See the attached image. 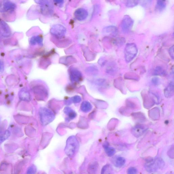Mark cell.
Listing matches in <instances>:
<instances>
[{
    "label": "cell",
    "instance_id": "1",
    "mask_svg": "<svg viewBox=\"0 0 174 174\" xmlns=\"http://www.w3.org/2000/svg\"><path fill=\"white\" fill-rule=\"evenodd\" d=\"M164 165V160L161 158H157L147 160L145 164V168L148 172L153 173L161 169Z\"/></svg>",
    "mask_w": 174,
    "mask_h": 174
},
{
    "label": "cell",
    "instance_id": "2",
    "mask_svg": "<svg viewBox=\"0 0 174 174\" xmlns=\"http://www.w3.org/2000/svg\"><path fill=\"white\" fill-rule=\"evenodd\" d=\"M79 148V143L75 137H71L69 138L66 142L65 149L66 154L69 157H71L74 155Z\"/></svg>",
    "mask_w": 174,
    "mask_h": 174
},
{
    "label": "cell",
    "instance_id": "3",
    "mask_svg": "<svg viewBox=\"0 0 174 174\" xmlns=\"http://www.w3.org/2000/svg\"><path fill=\"white\" fill-rule=\"evenodd\" d=\"M124 57L128 63L130 62L135 58L138 53L137 45L134 43L127 44L124 50Z\"/></svg>",
    "mask_w": 174,
    "mask_h": 174
},
{
    "label": "cell",
    "instance_id": "4",
    "mask_svg": "<svg viewBox=\"0 0 174 174\" xmlns=\"http://www.w3.org/2000/svg\"><path fill=\"white\" fill-rule=\"evenodd\" d=\"M40 113L41 122L44 125L48 124L54 119V115L47 109L42 108Z\"/></svg>",
    "mask_w": 174,
    "mask_h": 174
},
{
    "label": "cell",
    "instance_id": "5",
    "mask_svg": "<svg viewBox=\"0 0 174 174\" xmlns=\"http://www.w3.org/2000/svg\"><path fill=\"white\" fill-rule=\"evenodd\" d=\"M133 21L131 18L128 15H125L123 19L121 26L122 32L124 33L128 32L132 28Z\"/></svg>",
    "mask_w": 174,
    "mask_h": 174
},
{
    "label": "cell",
    "instance_id": "6",
    "mask_svg": "<svg viewBox=\"0 0 174 174\" xmlns=\"http://www.w3.org/2000/svg\"><path fill=\"white\" fill-rule=\"evenodd\" d=\"M50 32L55 36L57 37L62 38L65 35L66 29L63 26L58 24L52 27L51 29Z\"/></svg>",
    "mask_w": 174,
    "mask_h": 174
},
{
    "label": "cell",
    "instance_id": "7",
    "mask_svg": "<svg viewBox=\"0 0 174 174\" xmlns=\"http://www.w3.org/2000/svg\"><path fill=\"white\" fill-rule=\"evenodd\" d=\"M146 130V128L143 125L137 124L133 127L131 129V132L136 137H141Z\"/></svg>",
    "mask_w": 174,
    "mask_h": 174
},
{
    "label": "cell",
    "instance_id": "8",
    "mask_svg": "<svg viewBox=\"0 0 174 174\" xmlns=\"http://www.w3.org/2000/svg\"><path fill=\"white\" fill-rule=\"evenodd\" d=\"M70 76L71 81L75 82L81 81L82 78L81 73L75 68L71 69L70 70Z\"/></svg>",
    "mask_w": 174,
    "mask_h": 174
},
{
    "label": "cell",
    "instance_id": "9",
    "mask_svg": "<svg viewBox=\"0 0 174 174\" xmlns=\"http://www.w3.org/2000/svg\"><path fill=\"white\" fill-rule=\"evenodd\" d=\"M88 15L87 11L83 8H79L75 11L74 15L75 18L80 21L86 19Z\"/></svg>",
    "mask_w": 174,
    "mask_h": 174
},
{
    "label": "cell",
    "instance_id": "10",
    "mask_svg": "<svg viewBox=\"0 0 174 174\" xmlns=\"http://www.w3.org/2000/svg\"><path fill=\"white\" fill-rule=\"evenodd\" d=\"M174 82L171 81L164 90V94L165 97L167 98H170L172 97L174 94Z\"/></svg>",
    "mask_w": 174,
    "mask_h": 174
},
{
    "label": "cell",
    "instance_id": "11",
    "mask_svg": "<svg viewBox=\"0 0 174 174\" xmlns=\"http://www.w3.org/2000/svg\"><path fill=\"white\" fill-rule=\"evenodd\" d=\"M149 117L154 120H157L160 116L159 109L157 108H153L149 111Z\"/></svg>",
    "mask_w": 174,
    "mask_h": 174
},
{
    "label": "cell",
    "instance_id": "12",
    "mask_svg": "<svg viewBox=\"0 0 174 174\" xmlns=\"http://www.w3.org/2000/svg\"><path fill=\"white\" fill-rule=\"evenodd\" d=\"M105 151L109 157H111L115 155L116 152L115 149L113 147L109 146L108 144L106 143L104 145Z\"/></svg>",
    "mask_w": 174,
    "mask_h": 174
},
{
    "label": "cell",
    "instance_id": "13",
    "mask_svg": "<svg viewBox=\"0 0 174 174\" xmlns=\"http://www.w3.org/2000/svg\"><path fill=\"white\" fill-rule=\"evenodd\" d=\"M166 7V0H157L156 8L160 12L163 10Z\"/></svg>",
    "mask_w": 174,
    "mask_h": 174
},
{
    "label": "cell",
    "instance_id": "14",
    "mask_svg": "<svg viewBox=\"0 0 174 174\" xmlns=\"http://www.w3.org/2000/svg\"><path fill=\"white\" fill-rule=\"evenodd\" d=\"M132 116L135 120L139 122H145L146 120L145 117L141 113H134L132 114Z\"/></svg>",
    "mask_w": 174,
    "mask_h": 174
},
{
    "label": "cell",
    "instance_id": "15",
    "mask_svg": "<svg viewBox=\"0 0 174 174\" xmlns=\"http://www.w3.org/2000/svg\"><path fill=\"white\" fill-rule=\"evenodd\" d=\"M105 32L111 35L115 36L118 33V29L116 27L114 26H110L107 27L105 29Z\"/></svg>",
    "mask_w": 174,
    "mask_h": 174
},
{
    "label": "cell",
    "instance_id": "16",
    "mask_svg": "<svg viewBox=\"0 0 174 174\" xmlns=\"http://www.w3.org/2000/svg\"><path fill=\"white\" fill-rule=\"evenodd\" d=\"M126 162V160L122 157H119L116 158L115 160V166L117 167H121L123 166Z\"/></svg>",
    "mask_w": 174,
    "mask_h": 174
},
{
    "label": "cell",
    "instance_id": "17",
    "mask_svg": "<svg viewBox=\"0 0 174 174\" xmlns=\"http://www.w3.org/2000/svg\"><path fill=\"white\" fill-rule=\"evenodd\" d=\"M20 97L23 100H29L30 99V93L26 89H23L20 91Z\"/></svg>",
    "mask_w": 174,
    "mask_h": 174
},
{
    "label": "cell",
    "instance_id": "18",
    "mask_svg": "<svg viewBox=\"0 0 174 174\" xmlns=\"http://www.w3.org/2000/svg\"><path fill=\"white\" fill-rule=\"evenodd\" d=\"M91 108L92 106L88 102L84 101L81 104V109L84 112H88L91 110Z\"/></svg>",
    "mask_w": 174,
    "mask_h": 174
},
{
    "label": "cell",
    "instance_id": "19",
    "mask_svg": "<svg viewBox=\"0 0 174 174\" xmlns=\"http://www.w3.org/2000/svg\"><path fill=\"white\" fill-rule=\"evenodd\" d=\"M65 112L68 115L69 117L71 119H73L75 117L76 114L74 111L70 108H66L65 109Z\"/></svg>",
    "mask_w": 174,
    "mask_h": 174
},
{
    "label": "cell",
    "instance_id": "20",
    "mask_svg": "<svg viewBox=\"0 0 174 174\" xmlns=\"http://www.w3.org/2000/svg\"><path fill=\"white\" fill-rule=\"evenodd\" d=\"M126 5L128 7H133L137 6L139 0H126Z\"/></svg>",
    "mask_w": 174,
    "mask_h": 174
},
{
    "label": "cell",
    "instance_id": "21",
    "mask_svg": "<svg viewBox=\"0 0 174 174\" xmlns=\"http://www.w3.org/2000/svg\"><path fill=\"white\" fill-rule=\"evenodd\" d=\"M43 42L42 38L40 36L33 37L31 40V43L32 45H35L36 44H42Z\"/></svg>",
    "mask_w": 174,
    "mask_h": 174
},
{
    "label": "cell",
    "instance_id": "22",
    "mask_svg": "<svg viewBox=\"0 0 174 174\" xmlns=\"http://www.w3.org/2000/svg\"><path fill=\"white\" fill-rule=\"evenodd\" d=\"M112 171V168L110 165H106L102 168L101 174H109L111 173Z\"/></svg>",
    "mask_w": 174,
    "mask_h": 174
},
{
    "label": "cell",
    "instance_id": "23",
    "mask_svg": "<svg viewBox=\"0 0 174 174\" xmlns=\"http://www.w3.org/2000/svg\"><path fill=\"white\" fill-rule=\"evenodd\" d=\"M165 73L164 69L160 66L157 67L154 71V74L155 75H161L164 74Z\"/></svg>",
    "mask_w": 174,
    "mask_h": 174
},
{
    "label": "cell",
    "instance_id": "24",
    "mask_svg": "<svg viewBox=\"0 0 174 174\" xmlns=\"http://www.w3.org/2000/svg\"><path fill=\"white\" fill-rule=\"evenodd\" d=\"M153 0H139L141 5L145 8H147L150 6L152 3Z\"/></svg>",
    "mask_w": 174,
    "mask_h": 174
},
{
    "label": "cell",
    "instance_id": "25",
    "mask_svg": "<svg viewBox=\"0 0 174 174\" xmlns=\"http://www.w3.org/2000/svg\"><path fill=\"white\" fill-rule=\"evenodd\" d=\"M126 105L128 108L130 109H134L136 108V104L132 101H128L126 102Z\"/></svg>",
    "mask_w": 174,
    "mask_h": 174
},
{
    "label": "cell",
    "instance_id": "26",
    "mask_svg": "<svg viewBox=\"0 0 174 174\" xmlns=\"http://www.w3.org/2000/svg\"><path fill=\"white\" fill-rule=\"evenodd\" d=\"M137 173V168L134 167H130L128 169L127 171V173L129 174H135Z\"/></svg>",
    "mask_w": 174,
    "mask_h": 174
},
{
    "label": "cell",
    "instance_id": "27",
    "mask_svg": "<svg viewBox=\"0 0 174 174\" xmlns=\"http://www.w3.org/2000/svg\"><path fill=\"white\" fill-rule=\"evenodd\" d=\"M115 43L117 45H121L124 43V40L123 38H119L116 40Z\"/></svg>",
    "mask_w": 174,
    "mask_h": 174
},
{
    "label": "cell",
    "instance_id": "28",
    "mask_svg": "<svg viewBox=\"0 0 174 174\" xmlns=\"http://www.w3.org/2000/svg\"><path fill=\"white\" fill-rule=\"evenodd\" d=\"M152 82L155 85H158L160 83V80L157 77H154L152 79Z\"/></svg>",
    "mask_w": 174,
    "mask_h": 174
},
{
    "label": "cell",
    "instance_id": "29",
    "mask_svg": "<svg viewBox=\"0 0 174 174\" xmlns=\"http://www.w3.org/2000/svg\"><path fill=\"white\" fill-rule=\"evenodd\" d=\"M173 146L169 149L168 152V155L170 158H174V147Z\"/></svg>",
    "mask_w": 174,
    "mask_h": 174
},
{
    "label": "cell",
    "instance_id": "30",
    "mask_svg": "<svg viewBox=\"0 0 174 174\" xmlns=\"http://www.w3.org/2000/svg\"><path fill=\"white\" fill-rule=\"evenodd\" d=\"M72 100L74 103H78L81 101V99L80 96H77L72 98Z\"/></svg>",
    "mask_w": 174,
    "mask_h": 174
},
{
    "label": "cell",
    "instance_id": "31",
    "mask_svg": "<svg viewBox=\"0 0 174 174\" xmlns=\"http://www.w3.org/2000/svg\"><path fill=\"white\" fill-rule=\"evenodd\" d=\"M169 54H170V56L172 58L174 59V46L173 45L172 47L169 49Z\"/></svg>",
    "mask_w": 174,
    "mask_h": 174
},
{
    "label": "cell",
    "instance_id": "32",
    "mask_svg": "<svg viewBox=\"0 0 174 174\" xmlns=\"http://www.w3.org/2000/svg\"><path fill=\"white\" fill-rule=\"evenodd\" d=\"M98 165L97 163H94L91 165L90 167V169H91V171L93 172L96 171L97 169Z\"/></svg>",
    "mask_w": 174,
    "mask_h": 174
},
{
    "label": "cell",
    "instance_id": "33",
    "mask_svg": "<svg viewBox=\"0 0 174 174\" xmlns=\"http://www.w3.org/2000/svg\"><path fill=\"white\" fill-rule=\"evenodd\" d=\"M55 3L59 5H62L64 3V0H53Z\"/></svg>",
    "mask_w": 174,
    "mask_h": 174
},
{
    "label": "cell",
    "instance_id": "34",
    "mask_svg": "<svg viewBox=\"0 0 174 174\" xmlns=\"http://www.w3.org/2000/svg\"><path fill=\"white\" fill-rule=\"evenodd\" d=\"M3 70V66L2 64L1 63V62H0V71H1V70Z\"/></svg>",
    "mask_w": 174,
    "mask_h": 174
}]
</instances>
